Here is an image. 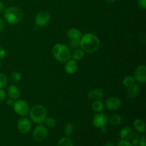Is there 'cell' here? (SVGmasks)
I'll use <instances>...</instances> for the list:
<instances>
[{
  "mask_svg": "<svg viewBox=\"0 0 146 146\" xmlns=\"http://www.w3.org/2000/svg\"><path fill=\"white\" fill-rule=\"evenodd\" d=\"M100 40L97 36L93 34H86L82 36L80 39L81 48L87 53H94L98 50Z\"/></svg>",
  "mask_w": 146,
  "mask_h": 146,
  "instance_id": "cell-1",
  "label": "cell"
},
{
  "mask_svg": "<svg viewBox=\"0 0 146 146\" xmlns=\"http://www.w3.org/2000/svg\"><path fill=\"white\" fill-rule=\"evenodd\" d=\"M52 54L56 60L59 62H66L71 58L69 48L64 44H56L52 48Z\"/></svg>",
  "mask_w": 146,
  "mask_h": 146,
  "instance_id": "cell-2",
  "label": "cell"
},
{
  "mask_svg": "<svg viewBox=\"0 0 146 146\" xmlns=\"http://www.w3.org/2000/svg\"><path fill=\"white\" fill-rule=\"evenodd\" d=\"M24 12L17 7H10L4 10V20L10 24H16L22 20Z\"/></svg>",
  "mask_w": 146,
  "mask_h": 146,
  "instance_id": "cell-3",
  "label": "cell"
},
{
  "mask_svg": "<svg viewBox=\"0 0 146 146\" xmlns=\"http://www.w3.org/2000/svg\"><path fill=\"white\" fill-rule=\"evenodd\" d=\"M29 116L31 121L35 123H42L44 122L47 115V111L45 107L41 104L34 106L29 111Z\"/></svg>",
  "mask_w": 146,
  "mask_h": 146,
  "instance_id": "cell-4",
  "label": "cell"
},
{
  "mask_svg": "<svg viewBox=\"0 0 146 146\" xmlns=\"http://www.w3.org/2000/svg\"><path fill=\"white\" fill-rule=\"evenodd\" d=\"M13 109L14 112L21 116H26L29 114L30 107L28 103L24 100H17L13 105Z\"/></svg>",
  "mask_w": 146,
  "mask_h": 146,
  "instance_id": "cell-5",
  "label": "cell"
},
{
  "mask_svg": "<svg viewBox=\"0 0 146 146\" xmlns=\"http://www.w3.org/2000/svg\"><path fill=\"white\" fill-rule=\"evenodd\" d=\"M48 135V131L46 128L42 125H38L34 128L32 132V137L34 141H42L46 138Z\"/></svg>",
  "mask_w": 146,
  "mask_h": 146,
  "instance_id": "cell-6",
  "label": "cell"
},
{
  "mask_svg": "<svg viewBox=\"0 0 146 146\" xmlns=\"http://www.w3.org/2000/svg\"><path fill=\"white\" fill-rule=\"evenodd\" d=\"M51 15L46 11H41L36 15L35 24L37 27H43L46 25L50 21Z\"/></svg>",
  "mask_w": 146,
  "mask_h": 146,
  "instance_id": "cell-7",
  "label": "cell"
},
{
  "mask_svg": "<svg viewBox=\"0 0 146 146\" xmlns=\"http://www.w3.org/2000/svg\"><path fill=\"white\" fill-rule=\"evenodd\" d=\"M108 122V117L104 113H97L93 118V124L95 127L101 128L106 126Z\"/></svg>",
  "mask_w": 146,
  "mask_h": 146,
  "instance_id": "cell-8",
  "label": "cell"
},
{
  "mask_svg": "<svg viewBox=\"0 0 146 146\" xmlns=\"http://www.w3.org/2000/svg\"><path fill=\"white\" fill-rule=\"evenodd\" d=\"M133 77L135 81L138 83L144 84L146 81V66L145 65L141 64L135 68L133 74Z\"/></svg>",
  "mask_w": 146,
  "mask_h": 146,
  "instance_id": "cell-9",
  "label": "cell"
},
{
  "mask_svg": "<svg viewBox=\"0 0 146 146\" xmlns=\"http://www.w3.org/2000/svg\"><path fill=\"white\" fill-rule=\"evenodd\" d=\"M31 123L29 119L27 118H21L17 122V128L19 131L22 134H26L29 133L31 130Z\"/></svg>",
  "mask_w": 146,
  "mask_h": 146,
  "instance_id": "cell-10",
  "label": "cell"
},
{
  "mask_svg": "<svg viewBox=\"0 0 146 146\" xmlns=\"http://www.w3.org/2000/svg\"><path fill=\"white\" fill-rule=\"evenodd\" d=\"M106 106L108 110L115 111L121 106V100L116 96H111L106 101Z\"/></svg>",
  "mask_w": 146,
  "mask_h": 146,
  "instance_id": "cell-11",
  "label": "cell"
},
{
  "mask_svg": "<svg viewBox=\"0 0 146 146\" xmlns=\"http://www.w3.org/2000/svg\"><path fill=\"white\" fill-rule=\"evenodd\" d=\"M126 90V96L128 98H135L138 96V94H140V91H141V88L138 84H135L131 85L130 86L127 87Z\"/></svg>",
  "mask_w": 146,
  "mask_h": 146,
  "instance_id": "cell-12",
  "label": "cell"
},
{
  "mask_svg": "<svg viewBox=\"0 0 146 146\" xmlns=\"http://www.w3.org/2000/svg\"><path fill=\"white\" fill-rule=\"evenodd\" d=\"M66 62V63L64 66L66 72L68 74H75L78 69V64H77L76 61L74 59H69Z\"/></svg>",
  "mask_w": 146,
  "mask_h": 146,
  "instance_id": "cell-13",
  "label": "cell"
},
{
  "mask_svg": "<svg viewBox=\"0 0 146 146\" xmlns=\"http://www.w3.org/2000/svg\"><path fill=\"white\" fill-rule=\"evenodd\" d=\"M104 96V90L101 88H95V89L91 90L89 91L88 94V97L89 98L90 100L94 101H98L102 98Z\"/></svg>",
  "mask_w": 146,
  "mask_h": 146,
  "instance_id": "cell-14",
  "label": "cell"
},
{
  "mask_svg": "<svg viewBox=\"0 0 146 146\" xmlns=\"http://www.w3.org/2000/svg\"><path fill=\"white\" fill-rule=\"evenodd\" d=\"M133 133V130L132 129L131 127L125 126L121 129V132H120V137H121V140L129 141Z\"/></svg>",
  "mask_w": 146,
  "mask_h": 146,
  "instance_id": "cell-15",
  "label": "cell"
},
{
  "mask_svg": "<svg viewBox=\"0 0 146 146\" xmlns=\"http://www.w3.org/2000/svg\"><path fill=\"white\" fill-rule=\"evenodd\" d=\"M7 94H8L9 97L13 100H17L19 97L20 91L18 87L15 85H11L8 87L7 89Z\"/></svg>",
  "mask_w": 146,
  "mask_h": 146,
  "instance_id": "cell-16",
  "label": "cell"
},
{
  "mask_svg": "<svg viewBox=\"0 0 146 146\" xmlns=\"http://www.w3.org/2000/svg\"><path fill=\"white\" fill-rule=\"evenodd\" d=\"M66 34L68 38L71 40H80L82 36L81 31L78 29L75 28L69 29L67 31Z\"/></svg>",
  "mask_w": 146,
  "mask_h": 146,
  "instance_id": "cell-17",
  "label": "cell"
},
{
  "mask_svg": "<svg viewBox=\"0 0 146 146\" xmlns=\"http://www.w3.org/2000/svg\"><path fill=\"white\" fill-rule=\"evenodd\" d=\"M133 126L136 131L143 133L145 131V123L141 119H136L133 122Z\"/></svg>",
  "mask_w": 146,
  "mask_h": 146,
  "instance_id": "cell-18",
  "label": "cell"
},
{
  "mask_svg": "<svg viewBox=\"0 0 146 146\" xmlns=\"http://www.w3.org/2000/svg\"><path fill=\"white\" fill-rule=\"evenodd\" d=\"M74 125L71 122H68L65 124L64 128V133L66 137H70L73 135L74 132Z\"/></svg>",
  "mask_w": 146,
  "mask_h": 146,
  "instance_id": "cell-19",
  "label": "cell"
},
{
  "mask_svg": "<svg viewBox=\"0 0 146 146\" xmlns=\"http://www.w3.org/2000/svg\"><path fill=\"white\" fill-rule=\"evenodd\" d=\"M91 108L92 110L96 113H99L102 112L103 110L104 109V104L102 101H101L100 100L98 101H94L93 102L92 105H91Z\"/></svg>",
  "mask_w": 146,
  "mask_h": 146,
  "instance_id": "cell-20",
  "label": "cell"
},
{
  "mask_svg": "<svg viewBox=\"0 0 146 146\" xmlns=\"http://www.w3.org/2000/svg\"><path fill=\"white\" fill-rule=\"evenodd\" d=\"M57 146H74V143L72 140L68 137H63L58 141Z\"/></svg>",
  "mask_w": 146,
  "mask_h": 146,
  "instance_id": "cell-21",
  "label": "cell"
},
{
  "mask_svg": "<svg viewBox=\"0 0 146 146\" xmlns=\"http://www.w3.org/2000/svg\"><path fill=\"white\" fill-rule=\"evenodd\" d=\"M72 58L73 59L75 60V61H77V60H80L84 57V51H83L81 48H76L72 53Z\"/></svg>",
  "mask_w": 146,
  "mask_h": 146,
  "instance_id": "cell-22",
  "label": "cell"
},
{
  "mask_svg": "<svg viewBox=\"0 0 146 146\" xmlns=\"http://www.w3.org/2000/svg\"><path fill=\"white\" fill-rule=\"evenodd\" d=\"M108 121L113 125H118L121 123L122 119H121V117L119 115L114 114V115H111V118H108Z\"/></svg>",
  "mask_w": 146,
  "mask_h": 146,
  "instance_id": "cell-23",
  "label": "cell"
},
{
  "mask_svg": "<svg viewBox=\"0 0 146 146\" xmlns=\"http://www.w3.org/2000/svg\"><path fill=\"white\" fill-rule=\"evenodd\" d=\"M135 83V79H134V77L132 76H127L123 80V84L125 86L128 87L131 85Z\"/></svg>",
  "mask_w": 146,
  "mask_h": 146,
  "instance_id": "cell-24",
  "label": "cell"
},
{
  "mask_svg": "<svg viewBox=\"0 0 146 146\" xmlns=\"http://www.w3.org/2000/svg\"><path fill=\"white\" fill-rule=\"evenodd\" d=\"M10 78H11V81L13 83H18L19 81H20L21 78V75L19 72H17V71H14L10 75Z\"/></svg>",
  "mask_w": 146,
  "mask_h": 146,
  "instance_id": "cell-25",
  "label": "cell"
},
{
  "mask_svg": "<svg viewBox=\"0 0 146 146\" xmlns=\"http://www.w3.org/2000/svg\"><path fill=\"white\" fill-rule=\"evenodd\" d=\"M44 122H45V125H46V126L49 127V128H54L56 125V120L54 119V118H52V117L46 118Z\"/></svg>",
  "mask_w": 146,
  "mask_h": 146,
  "instance_id": "cell-26",
  "label": "cell"
},
{
  "mask_svg": "<svg viewBox=\"0 0 146 146\" xmlns=\"http://www.w3.org/2000/svg\"><path fill=\"white\" fill-rule=\"evenodd\" d=\"M7 77L5 74L0 73V88H3L7 84Z\"/></svg>",
  "mask_w": 146,
  "mask_h": 146,
  "instance_id": "cell-27",
  "label": "cell"
},
{
  "mask_svg": "<svg viewBox=\"0 0 146 146\" xmlns=\"http://www.w3.org/2000/svg\"><path fill=\"white\" fill-rule=\"evenodd\" d=\"M130 140H131V143H132L133 145L137 146V145H138V143H139L140 136L137 133H134Z\"/></svg>",
  "mask_w": 146,
  "mask_h": 146,
  "instance_id": "cell-28",
  "label": "cell"
},
{
  "mask_svg": "<svg viewBox=\"0 0 146 146\" xmlns=\"http://www.w3.org/2000/svg\"><path fill=\"white\" fill-rule=\"evenodd\" d=\"M68 46H69L70 48L76 49V48H77L80 46V40L69 39V41H68Z\"/></svg>",
  "mask_w": 146,
  "mask_h": 146,
  "instance_id": "cell-29",
  "label": "cell"
},
{
  "mask_svg": "<svg viewBox=\"0 0 146 146\" xmlns=\"http://www.w3.org/2000/svg\"><path fill=\"white\" fill-rule=\"evenodd\" d=\"M117 146H133V145H132L131 141H125V140H121V141L118 142Z\"/></svg>",
  "mask_w": 146,
  "mask_h": 146,
  "instance_id": "cell-30",
  "label": "cell"
},
{
  "mask_svg": "<svg viewBox=\"0 0 146 146\" xmlns=\"http://www.w3.org/2000/svg\"><path fill=\"white\" fill-rule=\"evenodd\" d=\"M138 7L142 9H146V0H137Z\"/></svg>",
  "mask_w": 146,
  "mask_h": 146,
  "instance_id": "cell-31",
  "label": "cell"
},
{
  "mask_svg": "<svg viewBox=\"0 0 146 146\" xmlns=\"http://www.w3.org/2000/svg\"><path fill=\"white\" fill-rule=\"evenodd\" d=\"M6 96H7L6 91L3 88H0V102H1V101L5 99Z\"/></svg>",
  "mask_w": 146,
  "mask_h": 146,
  "instance_id": "cell-32",
  "label": "cell"
},
{
  "mask_svg": "<svg viewBox=\"0 0 146 146\" xmlns=\"http://www.w3.org/2000/svg\"><path fill=\"white\" fill-rule=\"evenodd\" d=\"M138 145H139V146H146V139L145 137L144 136V135L141 137V138H140Z\"/></svg>",
  "mask_w": 146,
  "mask_h": 146,
  "instance_id": "cell-33",
  "label": "cell"
},
{
  "mask_svg": "<svg viewBox=\"0 0 146 146\" xmlns=\"http://www.w3.org/2000/svg\"><path fill=\"white\" fill-rule=\"evenodd\" d=\"M6 27V21L3 19H0V31H3Z\"/></svg>",
  "mask_w": 146,
  "mask_h": 146,
  "instance_id": "cell-34",
  "label": "cell"
},
{
  "mask_svg": "<svg viewBox=\"0 0 146 146\" xmlns=\"http://www.w3.org/2000/svg\"><path fill=\"white\" fill-rule=\"evenodd\" d=\"M6 54H7V52H6L5 49L4 48H2V47H0V58H4L6 56Z\"/></svg>",
  "mask_w": 146,
  "mask_h": 146,
  "instance_id": "cell-35",
  "label": "cell"
},
{
  "mask_svg": "<svg viewBox=\"0 0 146 146\" xmlns=\"http://www.w3.org/2000/svg\"><path fill=\"white\" fill-rule=\"evenodd\" d=\"M6 102H7V104L8 106H13V105H14V104L15 101H14V100L11 99V98H9V99L7 100V101H6Z\"/></svg>",
  "mask_w": 146,
  "mask_h": 146,
  "instance_id": "cell-36",
  "label": "cell"
},
{
  "mask_svg": "<svg viewBox=\"0 0 146 146\" xmlns=\"http://www.w3.org/2000/svg\"><path fill=\"white\" fill-rule=\"evenodd\" d=\"M5 10V6L1 1H0V13L3 12Z\"/></svg>",
  "mask_w": 146,
  "mask_h": 146,
  "instance_id": "cell-37",
  "label": "cell"
},
{
  "mask_svg": "<svg viewBox=\"0 0 146 146\" xmlns=\"http://www.w3.org/2000/svg\"><path fill=\"white\" fill-rule=\"evenodd\" d=\"M104 146H115L113 145V143L111 142H107L106 143L105 145H104Z\"/></svg>",
  "mask_w": 146,
  "mask_h": 146,
  "instance_id": "cell-38",
  "label": "cell"
},
{
  "mask_svg": "<svg viewBox=\"0 0 146 146\" xmlns=\"http://www.w3.org/2000/svg\"><path fill=\"white\" fill-rule=\"evenodd\" d=\"M101 131H102L103 133H106L107 132V129L106 128V126L102 127V128H101Z\"/></svg>",
  "mask_w": 146,
  "mask_h": 146,
  "instance_id": "cell-39",
  "label": "cell"
},
{
  "mask_svg": "<svg viewBox=\"0 0 146 146\" xmlns=\"http://www.w3.org/2000/svg\"><path fill=\"white\" fill-rule=\"evenodd\" d=\"M105 1H106V2L108 3H111V2H113V1H115V0H104Z\"/></svg>",
  "mask_w": 146,
  "mask_h": 146,
  "instance_id": "cell-40",
  "label": "cell"
},
{
  "mask_svg": "<svg viewBox=\"0 0 146 146\" xmlns=\"http://www.w3.org/2000/svg\"><path fill=\"white\" fill-rule=\"evenodd\" d=\"M1 62H0V67H1Z\"/></svg>",
  "mask_w": 146,
  "mask_h": 146,
  "instance_id": "cell-41",
  "label": "cell"
}]
</instances>
